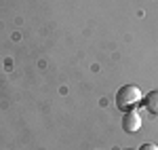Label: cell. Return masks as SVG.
<instances>
[{
    "instance_id": "cell-1",
    "label": "cell",
    "mask_w": 158,
    "mask_h": 150,
    "mask_svg": "<svg viewBox=\"0 0 158 150\" xmlns=\"http://www.w3.org/2000/svg\"><path fill=\"white\" fill-rule=\"evenodd\" d=\"M139 101H141V89L137 87V85H124L116 93V106H118V110H124V112L133 110Z\"/></svg>"
},
{
    "instance_id": "cell-5",
    "label": "cell",
    "mask_w": 158,
    "mask_h": 150,
    "mask_svg": "<svg viewBox=\"0 0 158 150\" xmlns=\"http://www.w3.org/2000/svg\"><path fill=\"white\" fill-rule=\"evenodd\" d=\"M124 150H131V148H124Z\"/></svg>"
},
{
    "instance_id": "cell-3",
    "label": "cell",
    "mask_w": 158,
    "mask_h": 150,
    "mask_svg": "<svg viewBox=\"0 0 158 150\" xmlns=\"http://www.w3.org/2000/svg\"><path fill=\"white\" fill-rule=\"evenodd\" d=\"M143 106H146V110H148L150 114L158 116V89L150 91L146 97H143Z\"/></svg>"
},
{
    "instance_id": "cell-2",
    "label": "cell",
    "mask_w": 158,
    "mask_h": 150,
    "mask_svg": "<svg viewBox=\"0 0 158 150\" xmlns=\"http://www.w3.org/2000/svg\"><path fill=\"white\" fill-rule=\"evenodd\" d=\"M122 129L127 133H137L141 129V114L137 112L135 108L124 112V116H122Z\"/></svg>"
},
{
    "instance_id": "cell-4",
    "label": "cell",
    "mask_w": 158,
    "mask_h": 150,
    "mask_svg": "<svg viewBox=\"0 0 158 150\" xmlns=\"http://www.w3.org/2000/svg\"><path fill=\"white\" fill-rule=\"evenodd\" d=\"M139 150H158V144H154V142H146V144H141Z\"/></svg>"
}]
</instances>
